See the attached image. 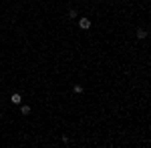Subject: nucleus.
<instances>
[{"label": "nucleus", "mask_w": 151, "mask_h": 148, "mask_svg": "<svg viewBox=\"0 0 151 148\" xmlns=\"http://www.w3.org/2000/svg\"><path fill=\"white\" fill-rule=\"evenodd\" d=\"M79 28H81V30H89V28H91V18H87V16L79 18Z\"/></svg>", "instance_id": "obj_1"}, {"label": "nucleus", "mask_w": 151, "mask_h": 148, "mask_svg": "<svg viewBox=\"0 0 151 148\" xmlns=\"http://www.w3.org/2000/svg\"><path fill=\"white\" fill-rule=\"evenodd\" d=\"M10 102L12 104H20V102H22V96H20L18 92H16V94H12V96H10Z\"/></svg>", "instance_id": "obj_2"}, {"label": "nucleus", "mask_w": 151, "mask_h": 148, "mask_svg": "<svg viewBox=\"0 0 151 148\" xmlns=\"http://www.w3.org/2000/svg\"><path fill=\"white\" fill-rule=\"evenodd\" d=\"M20 112H22L24 116H28V114H30V106H28V104H24V106H20Z\"/></svg>", "instance_id": "obj_3"}, {"label": "nucleus", "mask_w": 151, "mask_h": 148, "mask_svg": "<svg viewBox=\"0 0 151 148\" xmlns=\"http://www.w3.org/2000/svg\"><path fill=\"white\" fill-rule=\"evenodd\" d=\"M137 38H139V40H145V38H147V32H145V30H137Z\"/></svg>", "instance_id": "obj_4"}, {"label": "nucleus", "mask_w": 151, "mask_h": 148, "mask_svg": "<svg viewBox=\"0 0 151 148\" xmlns=\"http://www.w3.org/2000/svg\"><path fill=\"white\" fill-rule=\"evenodd\" d=\"M69 16H70V18H77V16H79V10H77V8H70V10H69Z\"/></svg>", "instance_id": "obj_5"}, {"label": "nucleus", "mask_w": 151, "mask_h": 148, "mask_svg": "<svg viewBox=\"0 0 151 148\" xmlns=\"http://www.w3.org/2000/svg\"><path fill=\"white\" fill-rule=\"evenodd\" d=\"M83 92V86H79V84H77V86H75V94H81Z\"/></svg>", "instance_id": "obj_6"}]
</instances>
